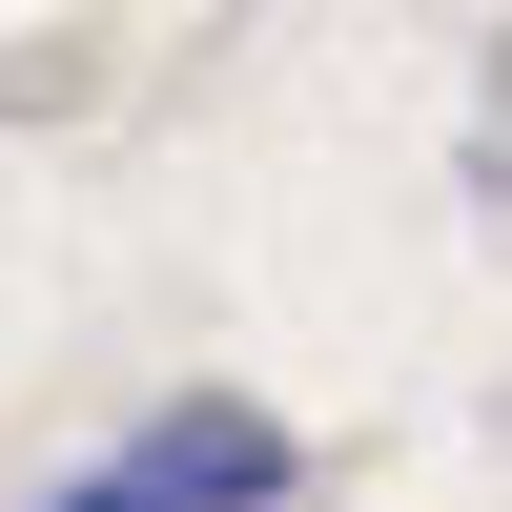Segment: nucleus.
I'll use <instances>...</instances> for the list:
<instances>
[{"mask_svg":"<svg viewBox=\"0 0 512 512\" xmlns=\"http://www.w3.org/2000/svg\"><path fill=\"white\" fill-rule=\"evenodd\" d=\"M267 492H287V431H267V410H226V390L144 410L103 472H62V512H267Z\"/></svg>","mask_w":512,"mask_h":512,"instance_id":"1","label":"nucleus"}]
</instances>
